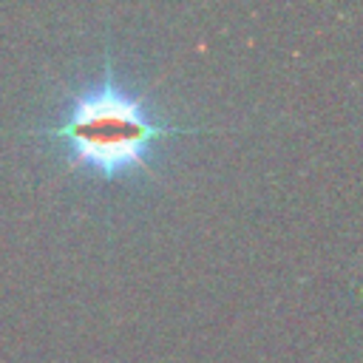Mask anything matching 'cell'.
I'll list each match as a JSON object with an SVG mask.
<instances>
[{
	"instance_id": "6da1fadb",
	"label": "cell",
	"mask_w": 363,
	"mask_h": 363,
	"mask_svg": "<svg viewBox=\"0 0 363 363\" xmlns=\"http://www.w3.org/2000/svg\"><path fill=\"white\" fill-rule=\"evenodd\" d=\"M193 128L162 125L145 108V99L125 88L105 54L102 79L71 96L60 125L40 130L48 142L60 145L71 167H85L94 176L113 182L136 173H150V150L167 136Z\"/></svg>"
}]
</instances>
